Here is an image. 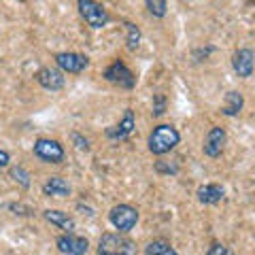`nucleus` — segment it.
<instances>
[{
	"label": "nucleus",
	"instance_id": "20",
	"mask_svg": "<svg viewBox=\"0 0 255 255\" xmlns=\"http://www.w3.org/2000/svg\"><path fill=\"white\" fill-rule=\"evenodd\" d=\"M11 179H13L15 183H19L23 189H28V187H30V174L23 170L21 166H13V168H11Z\"/></svg>",
	"mask_w": 255,
	"mask_h": 255
},
{
	"label": "nucleus",
	"instance_id": "11",
	"mask_svg": "<svg viewBox=\"0 0 255 255\" xmlns=\"http://www.w3.org/2000/svg\"><path fill=\"white\" fill-rule=\"evenodd\" d=\"M232 68L241 79H249L255 68V55L251 49H238L232 55Z\"/></svg>",
	"mask_w": 255,
	"mask_h": 255
},
{
	"label": "nucleus",
	"instance_id": "15",
	"mask_svg": "<svg viewBox=\"0 0 255 255\" xmlns=\"http://www.w3.org/2000/svg\"><path fill=\"white\" fill-rule=\"evenodd\" d=\"M43 217L49 221L51 226H58L60 230H66L68 234L75 230V221H73V217H68V213H62V211H53V209H49V211H45V213H43Z\"/></svg>",
	"mask_w": 255,
	"mask_h": 255
},
{
	"label": "nucleus",
	"instance_id": "10",
	"mask_svg": "<svg viewBox=\"0 0 255 255\" xmlns=\"http://www.w3.org/2000/svg\"><path fill=\"white\" fill-rule=\"evenodd\" d=\"M36 81L41 83V87H45V90L49 92H60L64 83H66V77H64V73L60 68H51V66H45L36 73Z\"/></svg>",
	"mask_w": 255,
	"mask_h": 255
},
{
	"label": "nucleus",
	"instance_id": "24",
	"mask_svg": "<svg viewBox=\"0 0 255 255\" xmlns=\"http://www.w3.org/2000/svg\"><path fill=\"white\" fill-rule=\"evenodd\" d=\"M9 162H11V155L6 153V151L0 149V168H6V166H9Z\"/></svg>",
	"mask_w": 255,
	"mask_h": 255
},
{
	"label": "nucleus",
	"instance_id": "8",
	"mask_svg": "<svg viewBox=\"0 0 255 255\" xmlns=\"http://www.w3.org/2000/svg\"><path fill=\"white\" fill-rule=\"evenodd\" d=\"M55 245H58V249L64 255H87V251H90V243H87V238L75 236L73 232L60 236L58 241H55Z\"/></svg>",
	"mask_w": 255,
	"mask_h": 255
},
{
	"label": "nucleus",
	"instance_id": "18",
	"mask_svg": "<svg viewBox=\"0 0 255 255\" xmlns=\"http://www.w3.org/2000/svg\"><path fill=\"white\" fill-rule=\"evenodd\" d=\"M124 26H126V30H128L126 45H128V49H130V51H134V49H136V47L140 45V30L134 26L132 21H124Z\"/></svg>",
	"mask_w": 255,
	"mask_h": 255
},
{
	"label": "nucleus",
	"instance_id": "16",
	"mask_svg": "<svg viewBox=\"0 0 255 255\" xmlns=\"http://www.w3.org/2000/svg\"><path fill=\"white\" fill-rule=\"evenodd\" d=\"M243 107H245L243 94H241V92H228V94H226V105H223L221 113L228 115V117H236V115L243 111Z\"/></svg>",
	"mask_w": 255,
	"mask_h": 255
},
{
	"label": "nucleus",
	"instance_id": "1",
	"mask_svg": "<svg viewBox=\"0 0 255 255\" xmlns=\"http://www.w3.org/2000/svg\"><path fill=\"white\" fill-rule=\"evenodd\" d=\"M179 140H181V134L174 126H170V124L155 126L153 132L149 134V151L153 155H164L177 147Z\"/></svg>",
	"mask_w": 255,
	"mask_h": 255
},
{
	"label": "nucleus",
	"instance_id": "6",
	"mask_svg": "<svg viewBox=\"0 0 255 255\" xmlns=\"http://www.w3.org/2000/svg\"><path fill=\"white\" fill-rule=\"evenodd\" d=\"M105 79H107L109 83H115L119 87H126V90H132V87L136 85V77H134V73L126 66L122 60H115L105 70Z\"/></svg>",
	"mask_w": 255,
	"mask_h": 255
},
{
	"label": "nucleus",
	"instance_id": "21",
	"mask_svg": "<svg viewBox=\"0 0 255 255\" xmlns=\"http://www.w3.org/2000/svg\"><path fill=\"white\" fill-rule=\"evenodd\" d=\"M153 117H159V115H164L166 113V96L164 94H155L153 96Z\"/></svg>",
	"mask_w": 255,
	"mask_h": 255
},
{
	"label": "nucleus",
	"instance_id": "12",
	"mask_svg": "<svg viewBox=\"0 0 255 255\" xmlns=\"http://www.w3.org/2000/svg\"><path fill=\"white\" fill-rule=\"evenodd\" d=\"M134 128H136V122H134V111H132V109H126L124 119H122L119 124H115L113 128H109V130H107V136H109L111 140H126V138L134 132Z\"/></svg>",
	"mask_w": 255,
	"mask_h": 255
},
{
	"label": "nucleus",
	"instance_id": "2",
	"mask_svg": "<svg viewBox=\"0 0 255 255\" xmlns=\"http://www.w3.org/2000/svg\"><path fill=\"white\" fill-rule=\"evenodd\" d=\"M98 255H138L136 243L122 234H102L98 241Z\"/></svg>",
	"mask_w": 255,
	"mask_h": 255
},
{
	"label": "nucleus",
	"instance_id": "5",
	"mask_svg": "<svg viewBox=\"0 0 255 255\" xmlns=\"http://www.w3.org/2000/svg\"><path fill=\"white\" fill-rule=\"evenodd\" d=\"M32 151H34V155L38 159H43L47 164H62L64 155H66L64 153V147L58 140H51V138H38L34 142V147H32Z\"/></svg>",
	"mask_w": 255,
	"mask_h": 255
},
{
	"label": "nucleus",
	"instance_id": "4",
	"mask_svg": "<svg viewBox=\"0 0 255 255\" xmlns=\"http://www.w3.org/2000/svg\"><path fill=\"white\" fill-rule=\"evenodd\" d=\"M109 221L113 223V228L119 232H130L138 221V211L130 204H117L109 213Z\"/></svg>",
	"mask_w": 255,
	"mask_h": 255
},
{
	"label": "nucleus",
	"instance_id": "14",
	"mask_svg": "<svg viewBox=\"0 0 255 255\" xmlns=\"http://www.w3.org/2000/svg\"><path fill=\"white\" fill-rule=\"evenodd\" d=\"M43 194L49 198H64L70 194V185H68V181L62 177H49L43 183Z\"/></svg>",
	"mask_w": 255,
	"mask_h": 255
},
{
	"label": "nucleus",
	"instance_id": "7",
	"mask_svg": "<svg viewBox=\"0 0 255 255\" xmlns=\"http://www.w3.org/2000/svg\"><path fill=\"white\" fill-rule=\"evenodd\" d=\"M55 64L62 73H70V75H79L90 66V60L83 53H75V51H62L55 55Z\"/></svg>",
	"mask_w": 255,
	"mask_h": 255
},
{
	"label": "nucleus",
	"instance_id": "17",
	"mask_svg": "<svg viewBox=\"0 0 255 255\" xmlns=\"http://www.w3.org/2000/svg\"><path fill=\"white\" fill-rule=\"evenodd\" d=\"M145 255H179V253L168 241H162V238H159V241H153L145 247Z\"/></svg>",
	"mask_w": 255,
	"mask_h": 255
},
{
	"label": "nucleus",
	"instance_id": "25",
	"mask_svg": "<svg viewBox=\"0 0 255 255\" xmlns=\"http://www.w3.org/2000/svg\"><path fill=\"white\" fill-rule=\"evenodd\" d=\"M17 2H28V0H17Z\"/></svg>",
	"mask_w": 255,
	"mask_h": 255
},
{
	"label": "nucleus",
	"instance_id": "9",
	"mask_svg": "<svg viewBox=\"0 0 255 255\" xmlns=\"http://www.w3.org/2000/svg\"><path fill=\"white\" fill-rule=\"evenodd\" d=\"M226 140H228L226 130H223L221 126H213L204 138V147H202L204 153L209 157H219L223 147H226Z\"/></svg>",
	"mask_w": 255,
	"mask_h": 255
},
{
	"label": "nucleus",
	"instance_id": "23",
	"mask_svg": "<svg viewBox=\"0 0 255 255\" xmlns=\"http://www.w3.org/2000/svg\"><path fill=\"white\" fill-rule=\"evenodd\" d=\"M73 140H75L77 149H81V151H90V142H87V138H83L81 134H73Z\"/></svg>",
	"mask_w": 255,
	"mask_h": 255
},
{
	"label": "nucleus",
	"instance_id": "3",
	"mask_svg": "<svg viewBox=\"0 0 255 255\" xmlns=\"http://www.w3.org/2000/svg\"><path fill=\"white\" fill-rule=\"evenodd\" d=\"M77 6L85 23L92 28H105L111 19L107 9L100 2H96V0H77Z\"/></svg>",
	"mask_w": 255,
	"mask_h": 255
},
{
	"label": "nucleus",
	"instance_id": "13",
	"mask_svg": "<svg viewBox=\"0 0 255 255\" xmlns=\"http://www.w3.org/2000/svg\"><path fill=\"white\" fill-rule=\"evenodd\" d=\"M196 196H198V200H200L202 204H217V202L223 200L226 191H223V187L217 185V183H206V185L198 187Z\"/></svg>",
	"mask_w": 255,
	"mask_h": 255
},
{
	"label": "nucleus",
	"instance_id": "22",
	"mask_svg": "<svg viewBox=\"0 0 255 255\" xmlns=\"http://www.w3.org/2000/svg\"><path fill=\"white\" fill-rule=\"evenodd\" d=\"M206 255H234V253L230 251L226 245L215 243V245H211V247H209V251H206Z\"/></svg>",
	"mask_w": 255,
	"mask_h": 255
},
{
	"label": "nucleus",
	"instance_id": "19",
	"mask_svg": "<svg viewBox=\"0 0 255 255\" xmlns=\"http://www.w3.org/2000/svg\"><path fill=\"white\" fill-rule=\"evenodd\" d=\"M149 13L153 15V17H164L166 11H168V4H166V0H145Z\"/></svg>",
	"mask_w": 255,
	"mask_h": 255
}]
</instances>
